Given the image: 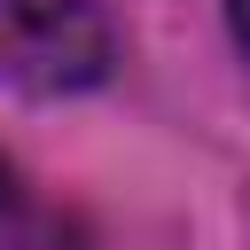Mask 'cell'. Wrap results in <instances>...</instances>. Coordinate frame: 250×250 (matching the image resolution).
<instances>
[{
  "label": "cell",
  "mask_w": 250,
  "mask_h": 250,
  "mask_svg": "<svg viewBox=\"0 0 250 250\" xmlns=\"http://www.w3.org/2000/svg\"><path fill=\"white\" fill-rule=\"evenodd\" d=\"M0 70L23 94L94 86L109 70V31H102L94 0H31V8H16L8 31H0Z\"/></svg>",
  "instance_id": "1"
},
{
  "label": "cell",
  "mask_w": 250,
  "mask_h": 250,
  "mask_svg": "<svg viewBox=\"0 0 250 250\" xmlns=\"http://www.w3.org/2000/svg\"><path fill=\"white\" fill-rule=\"evenodd\" d=\"M227 16H234V39L250 47V0H227Z\"/></svg>",
  "instance_id": "2"
},
{
  "label": "cell",
  "mask_w": 250,
  "mask_h": 250,
  "mask_svg": "<svg viewBox=\"0 0 250 250\" xmlns=\"http://www.w3.org/2000/svg\"><path fill=\"white\" fill-rule=\"evenodd\" d=\"M0 211H8V172H0Z\"/></svg>",
  "instance_id": "3"
}]
</instances>
